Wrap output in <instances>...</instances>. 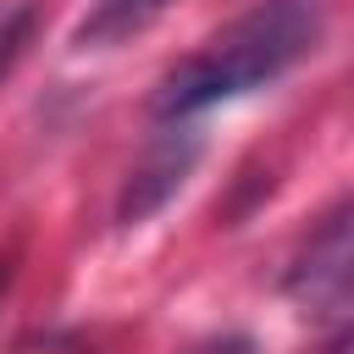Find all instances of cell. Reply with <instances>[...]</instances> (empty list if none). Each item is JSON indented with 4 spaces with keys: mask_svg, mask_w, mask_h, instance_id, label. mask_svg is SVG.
<instances>
[{
    "mask_svg": "<svg viewBox=\"0 0 354 354\" xmlns=\"http://www.w3.org/2000/svg\"><path fill=\"white\" fill-rule=\"evenodd\" d=\"M326 33V0H254L243 17H232L221 33L205 39L155 94L160 116H194L216 100L249 94L260 83H277L288 66L315 55Z\"/></svg>",
    "mask_w": 354,
    "mask_h": 354,
    "instance_id": "cell-1",
    "label": "cell"
},
{
    "mask_svg": "<svg viewBox=\"0 0 354 354\" xmlns=\"http://www.w3.org/2000/svg\"><path fill=\"white\" fill-rule=\"evenodd\" d=\"M310 310H343L348 304V210H332L326 227L310 238V249L293 266L288 282Z\"/></svg>",
    "mask_w": 354,
    "mask_h": 354,
    "instance_id": "cell-2",
    "label": "cell"
},
{
    "mask_svg": "<svg viewBox=\"0 0 354 354\" xmlns=\"http://www.w3.org/2000/svg\"><path fill=\"white\" fill-rule=\"evenodd\" d=\"M160 6H166V0H100V11H94V22H88V33H94V39H105V33L144 28Z\"/></svg>",
    "mask_w": 354,
    "mask_h": 354,
    "instance_id": "cell-3",
    "label": "cell"
}]
</instances>
